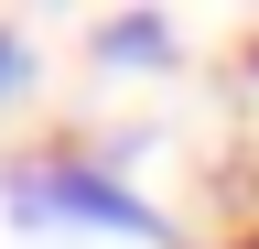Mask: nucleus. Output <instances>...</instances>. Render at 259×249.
Here are the masks:
<instances>
[{"label":"nucleus","instance_id":"obj_1","mask_svg":"<svg viewBox=\"0 0 259 249\" xmlns=\"http://www.w3.org/2000/svg\"><path fill=\"white\" fill-rule=\"evenodd\" d=\"M0 206H11V228L173 249V217H162L141 184H119V163H87V152H32V163H11V173H0Z\"/></svg>","mask_w":259,"mask_h":249},{"label":"nucleus","instance_id":"obj_2","mask_svg":"<svg viewBox=\"0 0 259 249\" xmlns=\"http://www.w3.org/2000/svg\"><path fill=\"white\" fill-rule=\"evenodd\" d=\"M173 54V22L130 11V22H97V65H162Z\"/></svg>","mask_w":259,"mask_h":249},{"label":"nucleus","instance_id":"obj_3","mask_svg":"<svg viewBox=\"0 0 259 249\" xmlns=\"http://www.w3.org/2000/svg\"><path fill=\"white\" fill-rule=\"evenodd\" d=\"M11 98H32V44L0 22V109H11Z\"/></svg>","mask_w":259,"mask_h":249},{"label":"nucleus","instance_id":"obj_4","mask_svg":"<svg viewBox=\"0 0 259 249\" xmlns=\"http://www.w3.org/2000/svg\"><path fill=\"white\" fill-rule=\"evenodd\" d=\"M227 249H259V217H248V228H238V238H227Z\"/></svg>","mask_w":259,"mask_h":249}]
</instances>
